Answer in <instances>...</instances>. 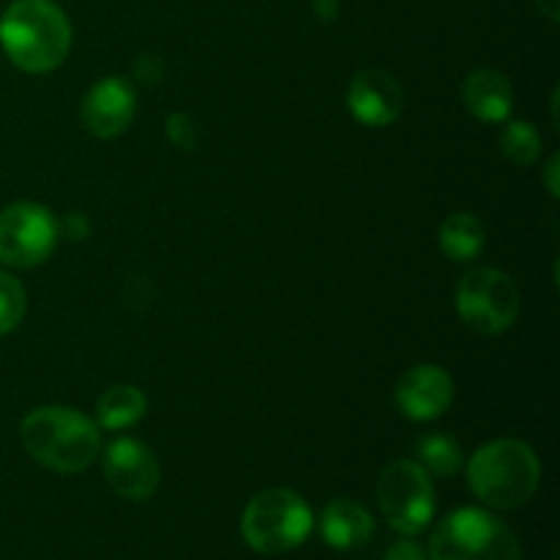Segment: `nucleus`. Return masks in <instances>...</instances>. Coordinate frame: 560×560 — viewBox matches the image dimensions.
<instances>
[{
  "label": "nucleus",
  "instance_id": "nucleus-1",
  "mask_svg": "<svg viewBox=\"0 0 560 560\" xmlns=\"http://www.w3.org/2000/svg\"><path fill=\"white\" fill-rule=\"evenodd\" d=\"M25 452L55 474H82L102 454V432L96 421L74 408H36L20 427Z\"/></svg>",
  "mask_w": 560,
  "mask_h": 560
},
{
  "label": "nucleus",
  "instance_id": "nucleus-2",
  "mask_svg": "<svg viewBox=\"0 0 560 560\" xmlns=\"http://www.w3.org/2000/svg\"><path fill=\"white\" fill-rule=\"evenodd\" d=\"M0 44L16 69L47 74L71 49L69 16L52 0H16L0 20Z\"/></svg>",
  "mask_w": 560,
  "mask_h": 560
},
{
  "label": "nucleus",
  "instance_id": "nucleus-3",
  "mask_svg": "<svg viewBox=\"0 0 560 560\" xmlns=\"http://www.w3.org/2000/svg\"><path fill=\"white\" fill-rule=\"evenodd\" d=\"M541 463L523 441H492L481 446L468 463V487L490 509H520L536 495Z\"/></svg>",
  "mask_w": 560,
  "mask_h": 560
},
{
  "label": "nucleus",
  "instance_id": "nucleus-4",
  "mask_svg": "<svg viewBox=\"0 0 560 560\" xmlns=\"http://www.w3.org/2000/svg\"><path fill=\"white\" fill-rule=\"evenodd\" d=\"M315 514L310 503L293 490L271 487L246 503L241 517L244 541L260 556H284L310 539Z\"/></svg>",
  "mask_w": 560,
  "mask_h": 560
},
{
  "label": "nucleus",
  "instance_id": "nucleus-5",
  "mask_svg": "<svg viewBox=\"0 0 560 560\" xmlns=\"http://www.w3.org/2000/svg\"><path fill=\"white\" fill-rule=\"evenodd\" d=\"M430 560H523V545L495 514L465 506L435 528Z\"/></svg>",
  "mask_w": 560,
  "mask_h": 560
},
{
  "label": "nucleus",
  "instance_id": "nucleus-6",
  "mask_svg": "<svg viewBox=\"0 0 560 560\" xmlns=\"http://www.w3.org/2000/svg\"><path fill=\"white\" fill-rule=\"evenodd\" d=\"M377 503L386 523L397 534H424L435 514V490H432L430 474L413 459H394L381 470Z\"/></svg>",
  "mask_w": 560,
  "mask_h": 560
},
{
  "label": "nucleus",
  "instance_id": "nucleus-7",
  "mask_svg": "<svg viewBox=\"0 0 560 560\" xmlns=\"http://www.w3.org/2000/svg\"><path fill=\"white\" fill-rule=\"evenodd\" d=\"M457 312L470 331L503 334L520 315L517 284L498 268H474L457 288Z\"/></svg>",
  "mask_w": 560,
  "mask_h": 560
},
{
  "label": "nucleus",
  "instance_id": "nucleus-8",
  "mask_svg": "<svg viewBox=\"0 0 560 560\" xmlns=\"http://www.w3.org/2000/svg\"><path fill=\"white\" fill-rule=\"evenodd\" d=\"M58 246V222L38 202H11L0 211V262L11 268L42 266Z\"/></svg>",
  "mask_w": 560,
  "mask_h": 560
},
{
  "label": "nucleus",
  "instance_id": "nucleus-9",
  "mask_svg": "<svg viewBox=\"0 0 560 560\" xmlns=\"http://www.w3.org/2000/svg\"><path fill=\"white\" fill-rule=\"evenodd\" d=\"M102 470L115 495L126 501H148L159 490L162 468L151 446L135 438L109 443L102 457Z\"/></svg>",
  "mask_w": 560,
  "mask_h": 560
},
{
  "label": "nucleus",
  "instance_id": "nucleus-10",
  "mask_svg": "<svg viewBox=\"0 0 560 560\" xmlns=\"http://www.w3.org/2000/svg\"><path fill=\"white\" fill-rule=\"evenodd\" d=\"M348 107L359 124L383 129L402 115L405 91L397 77L388 74V71H359L348 88Z\"/></svg>",
  "mask_w": 560,
  "mask_h": 560
},
{
  "label": "nucleus",
  "instance_id": "nucleus-11",
  "mask_svg": "<svg viewBox=\"0 0 560 560\" xmlns=\"http://www.w3.org/2000/svg\"><path fill=\"white\" fill-rule=\"evenodd\" d=\"M394 399L399 413L408 419L432 421L452 408L454 381L443 366L419 364L399 377Z\"/></svg>",
  "mask_w": 560,
  "mask_h": 560
},
{
  "label": "nucleus",
  "instance_id": "nucleus-12",
  "mask_svg": "<svg viewBox=\"0 0 560 560\" xmlns=\"http://www.w3.org/2000/svg\"><path fill=\"white\" fill-rule=\"evenodd\" d=\"M135 109L137 96L129 82L120 80V77H104L88 91L80 115L82 124L93 137L113 140V137L124 135L129 129Z\"/></svg>",
  "mask_w": 560,
  "mask_h": 560
},
{
  "label": "nucleus",
  "instance_id": "nucleus-13",
  "mask_svg": "<svg viewBox=\"0 0 560 560\" xmlns=\"http://www.w3.org/2000/svg\"><path fill=\"white\" fill-rule=\"evenodd\" d=\"M320 534L334 550H359L375 536V520L361 503L337 498L320 514Z\"/></svg>",
  "mask_w": 560,
  "mask_h": 560
},
{
  "label": "nucleus",
  "instance_id": "nucleus-14",
  "mask_svg": "<svg viewBox=\"0 0 560 560\" xmlns=\"http://www.w3.org/2000/svg\"><path fill=\"white\" fill-rule=\"evenodd\" d=\"M463 102L474 118L485 120V124H503L512 115L514 88L501 71L479 69L465 80Z\"/></svg>",
  "mask_w": 560,
  "mask_h": 560
},
{
  "label": "nucleus",
  "instance_id": "nucleus-15",
  "mask_svg": "<svg viewBox=\"0 0 560 560\" xmlns=\"http://www.w3.org/2000/svg\"><path fill=\"white\" fill-rule=\"evenodd\" d=\"M438 241H441V252L448 260L468 262L481 255L487 233L481 219L474 217V213H452V217L441 224Z\"/></svg>",
  "mask_w": 560,
  "mask_h": 560
},
{
  "label": "nucleus",
  "instance_id": "nucleus-16",
  "mask_svg": "<svg viewBox=\"0 0 560 560\" xmlns=\"http://www.w3.org/2000/svg\"><path fill=\"white\" fill-rule=\"evenodd\" d=\"M145 394L129 383H118L98 397L96 419L104 430H126V427H135L145 416Z\"/></svg>",
  "mask_w": 560,
  "mask_h": 560
},
{
  "label": "nucleus",
  "instance_id": "nucleus-17",
  "mask_svg": "<svg viewBox=\"0 0 560 560\" xmlns=\"http://www.w3.org/2000/svg\"><path fill=\"white\" fill-rule=\"evenodd\" d=\"M416 454H419L421 468H424L427 474L441 476V479L457 476L465 465L463 448H459V443L448 435L421 438L419 446H416Z\"/></svg>",
  "mask_w": 560,
  "mask_h": 560
},
{
  "label": "nucleus",
  "instance_id": "nucleus-18",
  "mask_svg": "<svg viewBox=\"0 0 560 560\" xmlns=\"http://www.w3.org/2000/svg\"><path fill=\"white\" fill-rule=\"evenodd\" d=\"M501 151L509 162L530 167L541 153V135L528 120H506L501 131Z\"/></svg>",
  "mask_w": 560,
  "mask_h": 560
},
{
  "label": "nucleus",
  "instance_id": "nucleus-19",
  "mask_svg": "<svg viewBox=\"0 0 560 560\" xmlns=\"http://www.w3.org/2000/svg\"><path fill=\"white\" fill-rule=\"evenodd\" d=\"M25 290L11 273L0 271V334L14 331L25 317Z\"/></svg>",
  "mask_w": 560,
  "mask_h": 560
},
{
  "label": "nucleus",
  "instance_id": "nucleus-20",
  "mask_svg": "<svg viewBox=\"0 0 560 560\" xmlns=\"http://www.w3.org/2000/svg\"><path fill=\"white\" fill-rule=\"evenodd\" d=\"M167 137L180 151H195L197 148V126L189 115L173 113L167 118Z\"/></svg>",
  "mask_w": 560,
  "mask_h": 560
},
{
  "label": "nucleus",
  "instance_id": "nucleus-21",
  "mask_svg": "<svg viewBox=\"0 0 560 560\" xmlns=\"http://www.w3.org/2000/svg\"><path fill=\"white\" fill-rule=\"evenodd\" d=\"M383 560H430V558H427L424 547L421 545H416V541L410 539H399L388 547L386 558Z\"/></svg>",
  "mask_w": 560,
  "mask_h": 560
},
{
  "label": "nucleus",
  "instance_id": "nucleus-22",
  "mask_svg": "<svg viewBox=\"0 0 560 560\" xmlns=\"http://www.w3.org/2000/svg\"><path fill=\"white\" fill-rule=\"evenodd\" d=\"M63 233L69 235V238H85L88 219L82 217V213H71V217H66V222H63Z\"/></svg>",
  "mask_w": 560,
  "mask_h": 560
},
{
  "label": "nucleus",
  "instance_id": "nucleus-23",
  "mask_svg": "<svg viewBox=\"0 0 560 560\" xmlns=\"http://www.w3.org/2000/svg\"><path fill=\"white\" fill-rule=\"evenodd\" d=\"M560 156L558 153H552L550 156V162H547V167H545V184H547V191H550L552 197H558L560 195V186H558V173H560Z\"/></svg>",
  "mask_w": 560,
  "mask_h": 560
},
{
  "label": "nucleus",
  "instance_id": "nucleus-24",
  "mask_svg": "<svg viewBox=\"0 0 560 560\" xmlns=\"http://www.w3.org/2000/svg\"><path fill=\"white\" fill-rule=\"evenodd\" d=\"M315 14L323 22H334V16L339 14V0H315Z\"/></svg>",
  "mask_w": 560,
  "mask_h": 560
},
{
  "label": "nucleus",
  "instance_id": "nucleus-25",
  "mask_svg": "<svg viewBox=\"0 0 560 560\" xmlns=\"http://www.w3.org/2000/svg\"><path fill=\"white\" fill-rule=\"evenodd\" d=\"M536 5H539V11L547 16V20L552 22L560 20V0H536Z\"/></svg>",
  "mask_w": 560,
  "mask_h": 560
}]
</instances>
